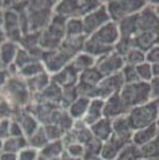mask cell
I'll return each instance as SVG.
<instances>
[{
  "label": "cell",
  "instance_id": "6da1fadb",
  "mask_svg": "<svg viewBox=\"0 0 159 160\" xmlns=\"http://www.w3.org/2000/svg\"><path fill=\"white\" fill-rule=\"evenodd\" d=\"M126 118L129 120V123L133 130V132L137 131V130H141V128H145V127H148L151 125L157 123L159 120L157 102L151 100L147 104L130 109Z\"/></svg>",
  "mask_w": 159,
  "mask_h": 160
},
{
  "label": "cell",
  "instance_id": "7a4b0ae2",
  "mask_svg": "<svg viewBox=\"0 0 159 160\" xmlns=\"http://www.w3.org/2000/svg\"><path fill=\"white\" fill-rule=\"evenodd\" d=\"M120 98L129 109L147 104L152 100L151 86L148 82L126 83L120 91Z\"/></svg>",
  "mask_w": 159,
  "mask_h": 160
},
{
  "label": "cell",
  "instance_id": "3957f363",
  "mask_svg": "<svg viewBox=\"0 0 159 160\" xmlns=\"http://www.w3.org/2000/svg\"><path fill=\"white\" fill-rule=\"evenodd\" d=\"M147 4L148 1H111L106 4V10L110 20L118 23L129 16L138 13Z\"/></svg>",
  "mask_w": 159,
  "mask_h": 160
},
{
  "label": "cell",
  "instance_id": "277c9868",
  "mask_svg": "<svg viewBox=\"0 0 159 160\" xmlns=\"http://www.w3.org/2000/svg\"><path fill=\"white\" fill-rule=\"evenodd\" d=\"M137 26H138V33L145 32H153L159 33V18L156 12L154 6L148 1L146 8H143L140 12L137 13ZM136 34V36H137Z\"/></svg>",
  "mask_w": 159,
  "mask_h": 160
},
{
  "label": "cell",
  "instance_id": "5b68a950",
  "mask_svg": "<svg viewBox=\"0 0 159 160\" xmlns=\"http://www.w3.org/2000/svg\"><path fill=\"white\" fill-rule=\"evenodd\" d=\"M124 67H125L124 58L114 50L111 53L102 56V59L98 61L97 70L100 72V75L103 77H105V76L109 77V76L120 73Z\"/></svg>",
  "mask_w": 159,
  "mask_h": 160
},
{
  "label": "cell",
  "instance_id": "8992f818",
  "mask_svg": "<svg viewBox=\"0 0 159 160\" xmlns=\"http://www.w3.org/2000/svg\"><path fill=\"white\" fill-rule=\"evenodd\" d=\"M91 39L95 40L97 43H100L105 47L113 48V45H116L120 40V31L116 22L110 21L106 25L99 28L95 33L91 36Z\"/></svg>",
  "mask_w": 159,
  "mask_h": 160
},
{
  "label": "cell",
  "instance_id": "52a82bcc",
  "mask_svg": "<svg viewBox=\"0 0 159 160\" xmlns=\"http://www.w3.org/2000/svg\"><path fill=\"white\" fill-rule=\"evenodd\" d=\"M110 16L106 10L105 6H100L95 9L91 13L86 15L83 18V26H85V33L87 34H93L95 33L99 28L110 22Z\"/></svg>",
  "mask_w": 159,
  "mask_h": 160
},
{
  "label": "cell",
  "instance_id": "ba28073f",
  "mask_svg": "<svg viewBox=\"0 0 159 160\" xmlns=\"http://www.w3.org/2000/svg\"><path fill=\"white\" fill-rule=\"evenodd\" d=\"M129 111H130V109L122 102L119 93L109 97L104 102V118L106 119L114 120L116 118L127 115Z\"/></svg>",
  "mask_w": 159,
  "mask_h": 160
},
{
  "label": "cell",
  "instance_id": "9c48e42d",
  "mask_svg": "<svg viewBox=\"0 0 159 160\" xmlns=\"http://www.w3.org/2000/svg\"><path fill=\"white\" fill-rule=\"evenodd\" d=\"M127 144H130L129 142L121 139L116 136H111L102 148V157L105 160H115L118 158L121 150L126 147Z\"/></svg>",
  "mask_w": 159,
  "mask_h": 160
},
{
  "label": "cell",
  "instance_id": "30bf717a",
  "mask_svg": "<svg viewBox=\"0 0 159 160\" xmlns=\"http://www.w3.org/2000/svg\"><path fill=\"white\" fill-rule=\"evenodd\" d=\"M158 134H159L158 123H154V125H151L148 127H145V128H141V130L135 131L131 143L135 144V146H137L138 148L143 147V146L148 144L149 142H152Z\"/></svg>",
  "mask_w": 159,
  "mask_h": 160
},
{
  "label": "cell",
  "instance_id": "8fae6325",
  "mask_svg": "<svg viewBox=\"0 0 159 160\" xmlns=\"http://www.w3.org/2000/svg\"><path fill=\"white\" fill-rule=\"evenodd\" d=\"M113 134L119 137L121 139L131 143L132 141V136H133V130L131 128L129 120L125 116H120L113 120Z\"/></svg>",
  "mask_w": 159,
  "mask_h": 160
},
{
  "label": "cell",
  "instance_id": "7c38bea8",
  "mask_svg": "<svg viewBox=\"0 0 159 160\" xmlns=\"http://www.w3.org/2000/svg\"><path fill=\"white\" fill-rule=\"evenodd\" d=\"M104 116V100L95 98L91 100L90 107L87 109V112L85 115V122L87 125H94L95 122L103 119Z\"/></svg>",
  "mask_w": 159,
  "mask_h": 160
},
{
  "label": "cell",
  "instance_id": "4fadbf2b",
  "mask_svg": "<svg viewBox=\"0 0 159 160\" xmlns=\"http://www.w3.org/2000/svg\"><path fill=\"white\" fill-rule=\"evenodd\" d=\"M91 127H92L93 134L102 141L106 142L113 136V120L110 119L103 118L94 125H92Z\"/></svg>",
  "mask_w": 159,
  "mask_h": 160
},
{
  "label": "cell",
  "instance_id": "5bb4252c",
  "mask_svg": "<svg viewBox=\"0 0 159 160\" xmlns=\"http://www.w3.org/2000/svg\"><path fill=\"white\" fill-rule=\"evenodd\" d=\"M140 152L143 160H159V134L148 144L140 147Z\"/></svg>",
  "mask_w": 159,
  "mask_h": 160
},
{
  "label": "cell",
  "instance_id": "9a60e30c",
  "mask_svg": "<svg viewBox=\"0 0 159 160\" xmlns=\"http://www.w3.org/2000/svg\"><path fill=\"white\" fill-rule=\"evenodd\" d=\"M124 61L126 66H138L143 62H146V53L141 49H137L133 47L132 49L124 56Z\"/></svg>",
  "mask_w": 159,
  "mask_h": 160
},
{
  "label": "cell",
  "instance_id": "2e32d148",
  "mask_svg": "<svg viewBox=\"0 0 159 160\" xmlns=\"http://www.w3.org/2000/svg\"><path fill=\"white\" fill-rule=\"evenodd\" d=\"M115 160H142L140 148L130 143L121 150V153Z\"/></svg>",
  "mask_w": 159,
  "mask_h": 160
},
{
  "label": "cell",
  "instance_id": "e0dca14e",
  "mask_svg": "<svg viewBox=\"0 0 159 160\" xmlns=\"http://www.w3.org/2000/svg\"><path fill=\"white\" fill-rule=\"evenodd\" d=\"M90 103H91V100H90L88 98H80L79 100H76V102L72 104V107L70 109L71 115H72L74 118H76V119L82 118L83 115H86L87 109L90 107Z\"/></svg>",
  "mask_w": 159,
  "mask_h": 160
},
{
  "label": "cell",
  "instance_id": "ac0fdd59",
  "mask_svg": "<svg viewBox=\"0 0 159 160\" xmlns=\"http://www.w3.org/2000/svg\"><path fill=\"white\" fill-rule=\"evenodd\" d=\"M66 32L71 37H79L85 32V26H83V20H77V18H71L67 21L65 25Z\"/></svg>",
  "mask_w": 159,
  "mask_h": 160
},
{
  "label": "cell",
  "instance_id": "d6986e66",
  "mask_svg": "<svg viewBox=\"0 0 159 160\" xmlns=\"http://www.w3.org/2000/svg\"><path fill=\"white\" fill-rule=\"evenodd\" d=\"M136 71H137V75H138V78L141 82H151L152 78L154 77L153 76V67L149 62H143L138 66H136Z\"/></svg>",
  "mask_w": 159,
  "mask_h": 160
},
{
  "label": "cell",
  "instance_id": "ffe728a7",
  "mask_svg": "<svg viewBox=\"0 0 159 160\" xmlns=\"http://www.w3.org/2000/svg\"><path fill=\"white\" fill-rule=\"evenodd\" d=\"M121 75L124 77L125 81V84L126 83H135V82H141L138 78V75H137V71H136V67L133 66H126L122 68L121 71Z\"/></svg>",
  "mask_w": 159,
  "mask_h": 160
},
{
  "label": "cell",
  "instance_id": "44dd1931",
  "mask_svg": "<svg viewBox=\"0 0 159 160\" xmlns=\"http://www.w3.org/2000/svg\"><path fill=\"white\" fill-rule=\"evenodd\" d=\"M146 61L151 65L159 64V44L154 45L152 49H149L146 53Z\"/></svg>",
  "mask_w": 159,
  "mask_h": 160
},
{
  "label": "cell",
  "instance_id": "7402d4cb",
  "mask_svg": "<svg viewBox=\"0 0 159 160\" xmlns=\"http://www.w3.org/2000/svg\"><path fill=\"white\" fill-rule=\"evenodd\" d=\"M61 147H60V143L59 142H54L52 144H49L48 147L45 148V150L43 152V155L44 157H56L58 153H60Z\"/></svg>",
  "mask_w": 159,
  "mask_h": 160
},
{
  "label": "cell",
  "instance_id": "603a6c76",
  "mask_svg": "<svg viewBox=\"0 0 159 160\" xmlns=\"http://www.w3.org/2000/svg\"><path fill=\"white\" fill-rule=\"evenodd\" d=\"M151 86V94H152V100H158L159 99V77H153L149 82Z\"/></svg>",
  "mask_w": 159,
  "mask_h": 160
},
{
  "label": "cell",
  "instance_id": "cb8c5ba5",
  "mask_svg": "<svg viewBox=\"0 0 159 160\" xmlns=\"http://www.w3.org/2000/svg\"><path fill=\"white\" fill-rule=\"evenodd\" d=\"M69 153L74 157H80L83 154V147H81L79 144H71L69 147Z\"/></svg>",
  "mask_w": 159,
  "mask_h": 160
},
{
  "label": "cell",
  "instance_id": "d4e9b609",
  "mask_svg": "<svg viewBox=\"0 0 159 160\" xmlns=\"http://www.w3.org/2000/svg\"><path fill=\"white\" fill-rule=\"evenodd\" d=\"M152 67H153V76L154 77H159V64L152 65Z\"/></svg>",
  "mask_w": 159,
  "mask_h": 160
},
{
  "label": "cell",
  "instance_id": "484cf974",
  "mask_svg": "<svg viewBox=\"0 0 159 160\" xmlns=\"http://www.w3.org/2000/svg\"><path fill=\"white\" fill-rule=\"evenodd\" d=\"M151 4L154 6L156 12H157V15H158V18H159V1H151Z\"/></svg>",
  "mask_w": 159,
  "mask_h": 160
},
{
  "label": "cell",
  "instance_id": "4316f807",
  "mask_svg": "<svg viewBox=\"0 0 159 160\" xmlns=\"http://www.w3.org/2000/svg\"><path fill=\"white\" fill-rule=\"evenodd\" d=\"M156 102H157V107H158V115H159V99H158V100H156Z\"/></svg>",
  "mask_w": 159,
  "mask_h": 160
},
{
  "label": "cell",
  "instance_id": "83f0119b",
  "mask_svg": "<svg viewBox=\"0 0 159 160\" xmlns=\"http://www.w3.org/2000/svg\"><path fill=\"white\" fill-rule=\"evenodd\" d=\"M157 123H158V128H159V121H158V122H157Z\"/></svg>",
  "mask_w": 159,
  "mask_h": 160
}]
</instances>
